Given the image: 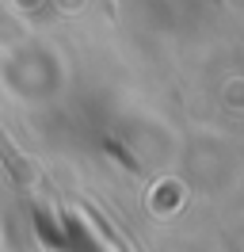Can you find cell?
<instances>
[{
	"label": "cell",
	"instance_id": "6da1fadb",
	"mask_svg": "<svg viewBox=\"0 0 244 252\" xmlns=\"http://www.w3.org/2000/svg\"><path fill=\"white\" fill-rule=\"evenodd\" d=\"M107 153H111V157H119L122 164H126V168H130V172H137V168H141V164H137V160L130 157V153H126V149H122L119 142H107Z\"/></svg>",
	"mask_w": 244,
	"mask_h": 252
}]
</instances>
